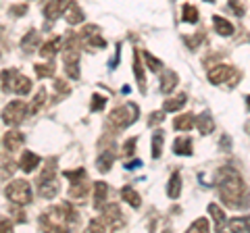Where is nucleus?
<instances>
[{"mask_svg": "<svg viewBox=\"0 0 250 233\" xmlns=\"http://www.w3.org/2000/svg\"><path fill=\"white\" fill-rule=\"evenodd\" d=\"M215 185H217V192H219V198L223 200L225 206L229 208H248L250 206V194H248V188L242 175L238 173L236 169L231 167H223L219 169L217 173V179H215Z\"/></svg>", "mask_w": 250, "mask_h": 233, "instance_id": "1", "label": "nucleus"}, {"mask_svg": "<svg viewBox=\"0 0 250 233\" xmlns=\"http://www.w3.org/2000/svg\"><path fill=\"white\" fill-rule=\"evenodd\" d=\"M38 223H40V227L44 231H67L69 227L80 223V213L69 202H65V204H59V206H50L40 216Z\"/></svg>", "mask_w": 250, "mask_h": 233, "instance_id": "2", "label": "nucleus"}, {"mask_svg": "<svg viewBox=\"0 0 250 233\" xmlns=\"http://www.w3.org/2000/svg\"><path fill=\"white\" fill-rule=\"evenodd\" d=\"M0 79H2V90L6 94H17V96H27L31 92V79L27 75L19 73L17 69H4L0 73Z\"/></svg>", "mask_w": 250, "mask_h": 233, "instance_id": "3", "label": "nucleus"}, {"mask_svg": "<svg viewBox=\"0 0 250 233\" xmlns=\"http://www.w3.org/2000/svg\"><path fill=\"white\" fill-rule=\"evenodd\" d=\"M4 196L9 198L11 204H19L25 206L34 200V192H31V185L25 179H15L4 188Z\"/></svg>", "mask_w": 250, "mask_h": 233, "instance_id": "4", "label": "nucleus"}, {"mask_svg": "<svg viewBox=\"0 0 250 233\" xmlns=\"http://www.w3.org/2000/svg\"><path fill=\"white\" fill-rule=\"evenodd\" d=\"M138 113L140 111L136 104L117 106L108 113V123H111V127H115V129H125V127H129L131 123L138 121Z\"/></svg>", "mask_w": 250, "mask_h": 233, "instance_id": "5", "label": "nucleus"}, {"mask_svg": "<svg viewBox=\"0 0 250 233\" xmlns=\"http://www.w3.org/2000/svg\"><path fill=\"white\" fill-rule=\"evenodd\" d=\"M207 77H208V81L213 83V85H219V83H225V81H228L229 88H233V85L238 83V79H240V73H238L233 67H229V65L219 63V65H215V67L208 69Z\"/></svg>", "mask_w": 250, "mask_h": 233, "instance_id": "6", "label": "nucleus"}, {"mask_svg": "<svg viewBox=\"0 0 250 233\" xmlns=\"http://www.w3.org/2000/svg\"><path fill=\"white\" fill-rule=\"evenodd\" d=\"M27 115H29V108H27L25 102H21V100H13V102H9L2 108V121L9 127L21 125L23 119H25Z\"/></svg>", "mask_w": 250, "mask_h": 233, "instance_id": "7", "label": "nucleus"}, {"mask_svg": "<svg viewBox=\"0 0 250 233\" xmlns=\"http://www.w3.org/2000/svg\"><path fill=\"white\" fill-rule=\"evenodd\" d=\"M100 211H103V221L106 223L108 229L117 231V229L125 227V216H123V213H121L119 204H106V206L100 208Z\"/></svg>", "mask_w": 250, "mask_h": 233, "instance_id": "8", "label": "nucleus"}, {"mask_svg": "<svg viewBox=\"0 0 250 233\" xmlns=\"http://www.w3.org/2000/svg\"><path fill=\"white\" fill-rule=\"evenodd\" d=\"M61 192V181L59 177H52V179H38V194L46 200L57 198Z\"/></svg>", "mask_w": 250, "mask_h": 233, "instance_id": "9", "label": "nucleus"}, {"mask_svg": "<svg viewBox=\"0 0 250 233\" xmlns=\"http://www.w3.org/2000/svg\"><path fill=\"white\" fill-rule=\"evenodd\" d=\"M23 144H25V136L19 129H9L2 137V148L6 152H17Z\"/></svg>", "mask_w": 250, "mask_h": 233, "instance_id": "10", "label": "nucleus"}, {"mask_svg": "<svg viewBox=\"0 0 250 233\" xmlns=\"http://www.w3.org/2000/svg\"><path fill=\"white\" fill-rule=\"evenodd\" d=\"M71 4V0H48L44 4V17L48 21H54L59 15L65 13V9Z\"/></svg>", "mask_w": 250, "mask_h": 233, "instance_id": "11", "label": "nucleus"}, {"mask_svg": "<svg viewBox=\"0 0 250 233\" xmlns=\"http://www.w3.org/2000/svg\"><path fill=\"white\" fill-rule=\"evenodd\" d=\"M40 165H42V158L38 156L36 152L25 150V152L21 154V160H19V169H21V171H25V173H31V171H36Z\"/></svg>", "mask_w": 250, "mask_h": 233, "instance_id": "12", "label": "nucleus"}, {"mask_svg": "<svg viewBox=\"0 0 250 233\" xmlns=\"http://www.w3.org/2000/svg\"><path fill=\"white\" fill-rule=\"evenodd\" d=\"M65 21L69 23V25H80V23H83V19H85V13H83V9L80 4H75V2H71L65 9Z\"/></svg>", "mask_w": 250, "mask_h": 233, "instance_id": "13", "label": "nucleus"}, {"mask_svg": "<svg viewBox=\"0 0 250 233\" xmlns=\"http://www.w3.org/2000/svg\"><path fill=\"white\" fill-rule=\"evenodd\" d=\"M88 194H90V183L88 179H83V181H77L71 185V190H69V200L71 202H83L85 198H88Z\"/></svg>", "mask_w": 250, "mask_h": 233, "instance_id": "14", "label": "nucleus"}, {"mask_svg": "<svg viewBox=\"0 0 250 233\" xmlns=\"http://www.w3.org/2000/svg\"><path fill=\"white\" fill-rule=\"evenodd\" d=\"M186 102H188V94L179 92V94H175V96H171V98L165 100L163 111H165V113H177V111H182V108L186 106Z\"/></svg>", "mask_w": 250, "mask_h": 233, "instance_id": "15", "label": "nucleus"}, {"mask_svg": "<svg viewBox=\"0 0 250 233\" xmlns=\"http://www.w3.org/2000/svg\"><path fill=\"white\" fill-rule=\"evenodd\" d=\"M92 190H94V206L103 208L104 200L108 198V185L104 181H94L92 183Z\"/></svg>", "mask_w": 250, "mask_h": 233, "instance_id": "16", "label": "nucleus"}, {"mask_svg": "<svg viewBox=\"0 0 250 233\" xmlns=\"http://www.w3.org/2000/svg\"><path fill=\"white\" fill-rule=\"evenodd\" d=\"M192 139L188 136H182V137H175L173 139V154H179V156H190L192 154Z\"/></svg>", "mask_w": 250, "mask_h": 233, "instance_id": "17", "label": "nucleus"}, {"mask_svg": "<svg viewBox=\"0 0 250 233\" xmlns=\"http://www.w3.org/2000/svg\"><path fill=\"white\" fill-rule=\"evenodd\" d=\"M59 48H62V40L61 38H52V40L44 42L42 48H40V57L44 58H52L54 54H59Z\"/></svg>", "mask_w": 250, "mask_h": 233, "instance_id": "18", "label": "nucleus"}, {"mask_svg": "<svg viewBox=\"0 0 250 233\" xmlns=\"http://www.w3.org/2000/svg\"><path fill=\"white\" fill-rule=\"evenodd\" d=\"M21 48L25 52H34L36 48H40V34H38L36 29H29L25 38L21 40Z\"/></svg>", "mask_w": 250, "mask_h": 233, "instance_id": "19", "label": "nucleus"}, {"mask_svg": "<svg viewBox=\"0 0 250 233\" xmlns=\"http://www.w3.org/2000/svg\"><path fill=\"white\" fill-rule=\"evenodd\" d=\"M179 194H182V175H179V171H175V173H171V177H169L167 196L171 200H175V198H179Z\"/></svg>", "mask_w": 250, "mask_h": 233, "instance_id": "20", "label": "nucleus"}, {"mask_svg": "<svg viewBox=\"0 0 250 233\" xmlns=\"http://www.w3.org/2000/svg\"><path fill=\"white\" fill-rule=\"evenodd\" d=\"M177 81H179V77H177L175 71H165V73H163V77H161V92H163V94L173 92Z\"/></svg>", "mask_w": 250, "mask_h": 233, "instance_id": "21", "label": "nucleus"}, {"mask_svg": "<svg viewBox=\"0 0 250 233\" xmlns=\"http://www.w3.org/2000/svg\"><path fill=\"white\" fill-rule=\"evenodd\" d=\"M194 125H196V116H194L192 113H188V115H177L175 121H173V127H175L177 131H188V129H192Z\"/></svg>", "mask_w": 250, "mask_h": 233, "instance_id": "22", "label": "nucleus"}, {"mask_svg": "<svg viewBox=\"0 0 250 233\" xmlns=\"http://www.w3.org/2000/svg\"><path fill=\"white\" fill-rule=\"evenodd\" d=\"M113 162H115V154L111 150H104L100 156L96 158V169L100 171V173H108L113 167Z\"/></svg>", "mask_w": 250, "mask_h": 233, "instance_id": "23", "label": "nucleus"}, {"mask_svg": "<svg viewBox=\"0 0 250 233\" xmlns=\"http://www.w3.org/2000/svg\"><path fill=\"white\" fill-rule=\"evenodd\" d=\"M134 75H136L138 88L144 92V90H146V75H144L142 63H140V52H138V50H134Z\"/></svg>", "mask_w": 250, "mask_h": 233, "instance_id": "24", "label": "nucleus"}, {"mask_svg": "<svg viewBox=\"0 0 250 233\" xmlns=\"http://www.w3.org/2000/svg\"><path fill=\"white\" fill-rule=\"evenodd\" d=\"M196 127H198V131H200L202 136L210 134V131L215 129V121H213V116H210L208 113L198 115V119H196Z\"/></svg>", "mask_w": 250, "mask_h": 233, "instance_id": "25", "label": "nucleus"}, {"mask_svg": "<svg viewBox=\"0 0 250 233\" xmlns=\"http://www.w3.org/2000/svg\"><path fill=\"white\" fill-rule=\"evenodd\" d=\"M213 25H215V32L219 36H228L229 38L233 34V25H231L229 21H225L221 15H215V17H213Z\"/></svg>", "mask_w": 250, "mask_h": 233, "instance_id": "26", "label": "nucleus"}, {"mask_svg": "<svg viewBox=\"0 0 250 233\" xmlns=\"http://www.w3.org/2000/svg\"><path fill=\"white\" fill-rule=\"evenodd\" d=\"M121 198L127 202L131 208H140V206H142V198H140V194L134 188H121Z\"/></svg>", "mask_w": 250, "mask_h": 233, "instance_id": "27", "label": "nucleus"}, {"mask_svg": "<svg viewBox=\"0 0 250 233\" xmlns=\"http://www.w3.org/2000/svg\"><path fill=\"white\" fill-rule=\"evenodd\" d=\"M44 104H46V90H44V88H40V90L36 92L34 100H31V102L27 104V108H29V115H36V113H40Z\"/></svg>", "mask_w": 250, "mask_h": 233, "instance_id": "28", "label": "nucleus"}, {"mask_svg": "<svg viewBox=\"0 0 250 233\" xmlns=\"http://www.w3.org/2000/svg\"><path fill=\"white\" fill-rule=\"evenodd\" d=\"M228 229L229 231H250V214L246 216H236L228 223Z\"/></svg>", "mask_w": 250, "mask_h": 233, "instance_id": "29", "label": "nucleus"}, {"mask_svg": "<svg viewBox=\"0 0 250 233\" xmlns=\"http://www.w3.org/2000/svg\"><path fill=\"white\" fill-rule=\"evenodd\" d=\"M163 142H165V134H163L161 129L154 131V136H152V158H159L163 154Z\"/></svg>", "mask_w": 250, "mask_h": 233, "instance_id": "30", "label": "nucleus"}, {"mask_svg": "<svg viewBox=\"0 0 250 233\" xmlns=\"http://www.w3.org/2000/svg\"><path fill=\"white\" fill-rule=\"evenodd\" d=\"M208 213H210V219L215 221V227H217V229H221V227H223V223H225V213L221 211V206L208 204Z\"/></svg>", "mask_w": 250, "mask_h": 233, "instance_id": "31", "label": "nucleus"}, {"mask_svg": "<svg viewBox=\"0 0 250 233\" xmlns=\"http://www.w3.org/2000/svg\"><path fill=\"white\" fill-rule=\"evenodd\" d=\"M34 71L40 79H46V77H52L54 75V65L52 63H40V65H34Z\"/></svg>", "mask_w": 250, "mask_h": 233, "instance_id": "32", "label": "nucleus"}, {"mask_svg": "<svg viewBox=\"0 0 250 233\" xmlns=\"http://www.w3.org/2000/svg\"><path fill=\"white\" fill-rule=\"evenodd\" d=\"M142 57H144V60H146V67H148V69H150V71H154V73H159V71H161V69H163V63H161V60H159V58H156V57H152V54H150V52H148V50H144V52H142Z\"/></svg>", "mask_w": 250, "mask_h": 233, "instance_id": "33", "label": "nucleus"}, {"mask_svg": "<svg viewBox=\"0 0 250 233\" xmlns=\"http://www.w3.org/2000/svg\"><path fill=\"white\" fill-rule=\"evenodd\" d=\"M184 21L186 23H198V9L194 4H184Z\"/></svg>", "mask_w": 250, "mask_h": 233, "instance_id": "34", "label": "nucleus"}, {"mask_svg": "<svg viewBox=\"0 0 250 233\" xmlns=\"http://www.w3.org/2000/svg\"><path fill=\"white\" fill-rule=\"evenodd\" d=\"M210 225H208V219H205V216H200V219L194 221L190 227H188V231H196V233H202V231H208Z\"/></svg>", "mask_w": 250, "mask_h": 233, "instance_id": "35", "label": "nucleus"}, {"mask_svg": "<svg viewBox=\"0 0 250 233\" xmlns=\"http://www.w3.org/2000/svg\"><path fill=\"white\" fill-rule=\"evenodd\" d=\"M54 92H57L59 98H62V96H69V94H71V88H69L67 81L57 79V81H54Z\"/></svg>", "mask_w": 250, "mask_h": 233, "instance_id": "36", "label": "nucleus"}, {"mask_svg": "<svg viewBox=\"0 0 250 233\" xmlns=\"http://www.w3.org/2000/svg\"><path fill=\"white\" fill-rule=\"evenodd\" d=\"M62 177H67V179H71V183H77V181H83L85 179V171L83 169H77V171H65Z\"/></svg>", "mask_w": 250, "mask_h": 233, "instance_id": "37", "label": "nucleus"}, {"mask_svg": "<svg viewBox=\"0 0 250 233\" xmlns=\"http://www.w3.org/2000/svg\"><path fill=\"white\" fill-rule=\"evenodd\" d=\"M88 231L103 233V231H108V227H106V223L103 221V216H100V219H94V221H90V223H88Z\"/></svg>", "mask_w": 250, "mask_h": 233, "instance_id": "38", "label": "nucleus"}, {"mask_svg": "<svg viewBox=\"0 0 250 233\" xmlns=\"http://www.w3.org/2000/svg\"><path fill=\"white\" fill-rule=\"evenodd\" d=\"M136 144H138V137H129L127 142L123 144V154L125 156H131V154L136 152Z\"/></svg>", "mask_w": 250, "mask_h": 233, "instance_id": "39", "label": "nucleus"}, {"mask_svg": "<svg viewBox=\"0 0 250 233\" xmlns=\"http://www.w3.org/2000/svg\"><path fill=\"white\" fill-rule=\"evenodd\" d=\"M202 40H205V34L198 32V34L194 36V38H186V44L190 46V50H196V48H198V44H200Z\"/></svg>", "mask_w": 250, "mask_h": 233, "instance_id": "40", "label": "nucleus"}, {"mask_svg": "<svg viewBox=\"0 0 250 233\" xmlns=\"http://www.w3.org/2000/svg\"><path fill=\"white\" fill-rule=\"evenodd\" d=\"M98 34H100V27H98V25H85V27L82 29L80 38L83 40V38H92V36H98Z\"/></svg>", "mask_w": 250, "mask_h": 233, "instance_id": "41", "label": "nucleus"}, {"mask_svg": "<svg viewBox=\"0 0 250 233\" xmlns=\"http://www.w3.org/2000/svg\"><path fill=\"white\" fill-rule=\"evenodd\" d=\"M104 102H106V98L98 96V94H94V96H92V102H90V108H92V111H103Z\"/></svg>", "mask_w": 250, "mask_h": 233, "instance_id": "42", "label": "nucleus"}, {"mask_svg": "<svg viewBox=\"0 0 250 233\" xmlns=\"http://www.w3.org/2000/svg\"><path fill=\"white\" fill-rule=\"evenodd\" d=\"M229 6L233 9V13H236L238 17H242V15L246 13V6H244V2H242V0H229Z\"/></svg>", "mask_w": 250, "mask_h": 233, "instance_id": "43", "label": "nucleus"}, {"mask_svg": "<svg viewBox=\"0 0 250 233\" xmlns=\"http://www.w3.org/2000/svg\"><path fill=\"white\" fill-rule=\"evenodd\" d=\"M13 231V221L9 216H0V233H9Z\"/></svg>", "mask_w": 250, "mask_h": 233, "instance_id": "44", "label": "nucleus"}, {"mask_svg": "<svg viewBox=\"0 0 250 233\" xmlns=\"http://www.w3.org/2000/svg\"><path fill=\"white\" fill-rule=\"evenodd\" d=\"M27 13V4H13L11 6V15L13 17H21V15Z\"/></svg>", "mask_w": 250, "mask_h": 233, "instance_id": "45", "label": "nucleus"}, {"mask_svg": "<svg viewBox=\"0 0 250 233\" xmlns=\"http://www.w3.org/2000/svg\"><path fill=\"white\" fill-rule=\"evenodd\" d=\"M163 119H165V115H163V113H152V116L148 119V125L154 127L156 123H163Z\"/></svg>", "mask_w": 250, "mask_h": 233, "instance_id": "46", "label": "nucleus"}, {"mask_svg": "<svg viewBox=\"0 0 250 233\" xmlns=\"http://www.w3.org/2000/svg\"><path fill=\"white\" fill-rule=\"evenodd\" d=\"M19 204H13V214H15V221H17V223H23V221H25V216H23V213L19 211Z\"/></svg>", "mask_w": 250, "mask_h": 233, "instance_id": "47", "label": "nucleus"}, {"mask_svg": "<svg viewBox=\"0 0 250 233\" xmlns=\"http://www.w3.org/2000/svg\"><path fill=\"white\" fill-rule=\"evenodd\" d=\"M221 146H223V150H229V146H231V139L228 136H223L221 137Z\"/></svg>", "mask_w": 250, "mask_h": 233, "instance_id": "48", "label": "nucleus"}, {"mask_svg": "<svg viewBox=\"0 0 250 233\" xmlns=\"http://www.w3.org/2000/svg\"><path fill=\"white\" fill-rule=\"evenodd\" d=\"M246 104H248V108H250V96H246Z\"/></svg>", "mask_w": 250, "mask_h": 233, "instance_id": "49", "label": "nucleus"}, {"mask_svg": "<svg viewBox=\"0 0 250 233\" xmlns=\"http://www.w3.org/2000/svg\"><path fill=\"white\" fill-rule=\"evenodd\" d=\"M0 38H2V25H0Z\"/></svg>", "mask_w": 250, "mask_h": 233, "instance_id": "50", "label": "nucleus"}]
</instances>
